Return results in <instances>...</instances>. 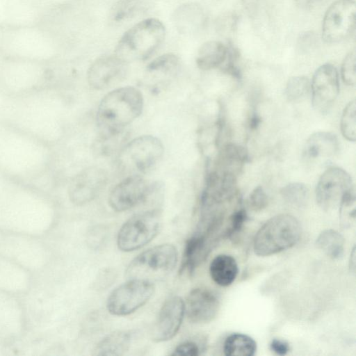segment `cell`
Wrapping results in <instances>:
<instances>
[{
	"instance_id": "7a4b0ae2",
	"label": "cell",
	"mask_w": 356,
	"mask_h": 356,
	"mask_svg": "<svg viewBox=\"0 0 356 356\" xmlns=\"http://www.w3.org/2000/svg\"><path fill=\"white\" fill-rule=\"evenodd\" d=\"M52 159L51 145L0 122V172L30 184L47 174Z\"/></svg>"
},
{
	"instance_id": "30bf717a",
	"label": "cell",
	"mask_w": 356,
	"mask_h": 356,
	"mask_svg": "<svg viewBox=\"0 0 356 356\" xmlns=\"http://www.w3.org/2000/svg\"><path fill=\"white\" fill-rule=\"evenodd\" d=\"M162 215L159 209L136 213L120 227L117 245L123 252L138 250L152 241L159 232Z\"/></svg>"
},
{
	"instance_id": "d6986e66",
	"label": "cell",
	"mask_w": 356,
	"mask_h": 356,
	"mask_svg": "<svg viewBox=\"0 0 356 356\" xmlns=\"http://www.w3.org/2000/svg\"><path fill=\"white\" fill-rule=\"evenodd\" d=\"M185 314L193 323L212 321L218 314L220 302L214 293L207 289L195 288L188 294L184 302Z\"/></svg>"
},
{
	"instance_id": "ffe728a7",
	"label": "cell",
	"mask_w": 356,
	"mask_h": 356,
	"mask_svg": "<svg viewBox=\"0 0 356 356\" xmlns=\"http://www.w3.org/2000/svg\"><path fill=\"white\" fill-rule=\"evenodd\" d=\"M339 143L335 134L318 131L309 136L303 149V158L309 163L321 162L335 156Z\"/></svg>"
},
{
	"instance_id": "7402d4cb",
	"label": "cell",
	"mask_w": 356,
	"mask_h": 356,
	"mask_svg": "<svg viewBox=\"0 0 356 356\" xmlns=\"http://www.w3.org/2000/svg\"><path fill=\"white\" fill-rule=\"evenodd\" d=\"M248 161V152L243 147L228 143L219 151L211 169L237 177Z\"/></svg>"
},
{
	"instance_id": "cb8c5ba5",
	"label": "cell",
	"mask_w": 356,
	"mask_h": 356,
	"mask_svg": "<svg viewBox=\"0 0 356 356\" xmlns=\"http://www.w3.org/2000/svg\"><path fill=\"white\" fill-rule=\"evenodd\" d=\"M227 54V46L219 41L211 40L204 43L198 50L196 64L202 70L220 67Z\"/></svg>"
},
{
	"instance_id": "d4e9b609",
	"label": "cell",
	"mask_w": 356,
	"mask_h": 356,
	"mask_svg": "<svg viewBox=\"0 0 356 356\" xmlns=\"http://www.w3.org/2000/svg\"><path fill=\"white\" fill-rule=\"evenodd\" d=\"M134 333L131 331H116L104 337L97 346V355H122L129 348Z\"/></svg>"
},
{
	"instance_id": "8d00e7d4",
	"label": "cell",
	"mask_w": 356,
	"mask_h": 356,
	"mask_svg": "<svg viewBox=\"0 0 356 356\" xmlns=\"http://www.w3.org/2000/svg\"><path fill=\"white\" fill-rule=\"evenodd\" d=\"M201 354V348L198 343L193 341H185L178 344L171 355L173 356H198Z\"/></svg>"
},
{
	"instance_id": "5bb4252c",
	"label": "cell",
	"mask_w": 356,
	"mask_h": 356,
	"mask_svg": "<svg viewBox=\"0 0 356 356\" xmlns=\"http://www.w3.org/2000/svg\"><path fill=\"white\" fill-rule=\"evenodd\" d=\"M354 191L352 178L343 169L331 167L321 176L316 188V200L325 211L339 207L342 199Z\"/></svg>"
},
{
	"instance_id": "9c48e42d",
	"label": "cell",
	"mask_w": 356,
	"mask_h": 356,
	"mask_svg": "<svg viewBox=\"0 0 356 356\" xmlns=\"http://www.w3.org/2000/svg\"><path fill=\"white\" fill-rule=\"evenodd\" d=\"M162 142L153 136H141L124 145L119 153V165L129 175H142L153 169L163 154Z\"/></svg>"
},
{
	"instance_id": "9a60e30c",
	"label": "cell",
	"mask_w": 356,
	"mask_h": 356,
	"mask_svg": "<svg viewBox=\"0 0 356 356\" xmlns=\"http://www.w3.org/2000/svg\"><path fill=\"white\" fill-rule=\"evenodd\" d=\"M311 90L313 107L318 112H327L339 93V74L334 65L325 63L316 70Z\"/></svg>"
},
{
	"instance_id": "836d02e7",
	"label": "cell",
	"mask_w": 356,
	"mask_h": 356,
	"mask_svg": "<svg viewBox=\"0 0 356 356\" xmlns=\"http://www.w3.org/2000/svg\"><path fill=\"white\" fill-rule=\"evenodd\" d=\"M247 220L248 215L243 208L235 210L229 216V226L225 232L224 235L228 238H232L241 232Z\"/></svg>"
},
{
	"instance_id": "52a82bcc",
	"label": "cell",
	"mask_w": 356,
	"mask_h": 356,
	"mask_svg": "<svg viewBox=\"0 0 356 356\" xmlns=\"http://www.w3.org/2000/svg\"><path fill=\"white\" fill-rule=\"evenodd\" d=\"M301 235V226L296 218L280 214L268 220L257 231L253 250L259 256H270L293 246Z\"/></svg>"
},
{
	"instance_id": "4fadbf2b",
	"label": "cell",
	"mask_w": 356,
	"mask_h": 356,
	"mask_svg": "<svg viewBox=\"0 0 356 356\" xmlns=\"http://www.w3.org/2000/svg\"><path fill=\"white\" fill-rule=\"evenodd\" d=\"M355 0H337L326 10L322 24V37L330 44L348 38L355 27Z\"/></svg>"
},
{
	"instance_id": "603a6c76",
	"label": "cell",
	"mask_w": 356,
	"mask_h": 356,
	"mask_svg": "<svg viewBox=\"0 0 356 356\" xmlns=\"http://www.w3.org/2000/svg\"><path fill=\"white\" fill-rule=\"evenodd\" d=\"M209 273L213 281L220 286H227L236 280L238 273L236 261L231 255L219 254L209 265Z\"/></svg>"
},
{
	"instance_id": "e0dca14e",
	"label": "cell",
	"mask_w": 356,
	"mask_h": 356,
	"mask_svg": "<svg viewBox=\"0 0 356 356\" xmlns=\"http://www.w3.org/2000/svg\"><path fill=\"white\" fill-rule=\"evenodd\" d=\"M184 315V301L179 296H173L166 299L153 329V340L163 342L172 339L178 332Z\"/></svg>"
},
{
	"instance_id": "4316f807",
	"label": "cell",
	"mask_w": 356,
	"mask_h": 356,
	"mask_svg": "<svg viewBox=\"0 0 356 356\" xmlns=\"http://www.w3.org/2000/svg\"><path fill=\"white\" fill-rule=\"evenodd\" d=\"M316 246L327 257L339 259L343 255L344 238L337 231L329 229L323 231L316 241Z\"/></svg>"
},
{
	"instance_id": "2e32d148",
	"label": "cell",
	"mask_w": 356,
	"mask_h": 356,
	"mask_svg": "<svg viewBox=\"0 0 356 356\" xmlns=\"http://www.w3.org/2000/svg\"><path fill=\"white\" fill-rule=\"evenodd\" d=\"M128 63L116 54L102 56L90 65L87 74L90 86L97 90L121 82L127 72Z\"/></svg>"
},
{
	"instance_id": "8fae6325",
	"label": "cell",
	"mask_w": 356,
	"mask_h": 356,
	"mask_svg": "<svg viewBox=\"0 0 356 356\" xmlns=\"http://www.w3.org/2000/svg\"><path fill=\"white\" fill-rule=\"evenodd\" d=\"M154 292L153 282L129 279L109 295L106 302L108 312L115 316H127L146 304Z\"/></svg>"
},
{
	"instance_id": "ba28073f",
	"label": "cell",
	"mask_w": 356,
	"mask_h": 356,
	"mask_svg": "<svg viewBox=\"0 0 356 356\" xmlns=\"http://www.w3.org/2000/svg\"><path fill=\"white\" fill-rule=\"evenodd\" d=\"M177 259L178 252L172 244L156 245L136 257L128 266L126 275L129 279L153 282L171 273Z\"/></svg>"
},
{
	"instance_id": "4dcf8cb0",
	"label": "cell",
	"mask_w": 356,
	"mask_h": 356,
	"mask_svg": "<svg viewBox=\"0 0 356 356\" xmlns=\"http://www.w3.org/2000/svg\"><path fill=\"white\" fill-rule=\"evenodd\" d=\"M356 104L350 101L343 111L340 128L343 136L348 140L355 142L356 139Z\"/></svg>"
},
{
	"instance_id": "ac0fdd59",
	"label": "cell",
	"mask_w": 356,
	"mask_h": 356,
	"mask_svg": "<svg viewBox=\"0 0 356 356\" xmlns=\"http://www.w3.org/2000/svg\"><path fill=\"white\" fill-rule=\"evenodd\" d=\"M106 181L107 175L103 169L87 168L72 179L69 190L70 199L77 204L87 203L97 196Z\"/></svg>"
},
{
	"instance_id": "ab89813d",
	"label": "cell",
	"mask_w": 356,
	"mask_h": 356,
	"mask_svg": "<svg viewBox=\"0 0 356 356\" xmlns=\"http://www.w3.org/2000/svg\"><path fill=\"white\" fill-rule=\"evenodd\" d=\"M260 117L257 113H253L249 122L250 129L252 130L256 129L260 124Z\"/></svg>"
},
{
	"instance_id": "5b68a950",
	"label": "cell",
	"mask_w": 356,
	"mask_h": 356,
	"mask_svg": "<svg viewBox=\"0 0 356 356\" xmlns=\"http://www.w3.org/2000/svg\"><path fill=\"white\" fill-rule=\"evenodd\" d=\"M51 65L0 57V92L17 96L51 86Z\"/></svg>"
},
{
	"instance_id": "f35d334b",
	"label": "cell",
	"mask_w": 356,
	"mask_h": 356,
	"mask_svg": "<svg viewBox=\"0 0 356 356\" xmlns=\"http://www.w3.org/2000/svg\"><path fill=\"white\" fill-rule=\"evenodd\" d=\"M323 0H295L296 5L302 9H312L318 5Z\"/></svg>"
},
{
	"instance_id": "1f68e13d",
	"label": "cell",
	"mask_w": 356,
	"mask_h": 356,
	"mask_svg": "<svg viewBox=\"0 0 356 356\" xmlns=\"http://www.w3.org/2000/svg\"><path fill=\"white\" fill-rule=\"evenodd\" d=\"M311 89V83L307 77L296 76L289 79L286 88L285 95L291 102H296L304 98Z\"/></svg>"
},
{
	"instance_id": "f546056e",
	"label": "cell",
	"mask_w": 356,
	"mask_h": 356,
	"mask_svg": "<svg viewBox=\"0 0 356 356\" xmlns=\"http://www.w3.org/2000/svg\"><path fill=\"white\" fill-rule=\"evenodd\" d=\"M284 200L289 204L300 207L307 202L309 190L306 185L300 182H293L286 185L281 190Z\"/></svg>"
},
{
	"instance_id": "83f0119b",
	"label": "cell",
	"mask_w": 356,
	"mask_h": 356,
	"mask_svg": "<svg viewBox=\"0 0 356 356\" xmlns=\"http://www.w3.org/2000/svg\"><path fill=\"white\" fill-rule=\"evenodd\" d=\"M179 59L174 54H163L146 67V71L154 78L172 77L178 71Z\"/></svg>"
},
{
	"instance_id": "e575fe53",
	"label": "cell",
	"mask_w": 356,
	"mask_h": 356,
	"mask_svg": "<svg viewBox=\"0 0 356 356\" xmlns=\"http://www.w3.org/2000/svg\"><path fill=\"white\" fill-rule=\"evenodd\" d=\"M341 77L348 86H354L356 83L355 51H350L345 57L341 65Z\"/></svg>"
},
{
	"instance_id": "6da1fadb",
	"label": "cell",
	"mask_w": 356,
	"mask_h": 356,
	"mask_svg": "<svg viewBox=\"0 0 356 356\" xmlns=\"http://www.w3.org/2000/svg\"><path fill=\"white\" fill-rule=\"evenodd\" d=\"M57 102L52 86L17 96L0 92V122L51 146L59 137Z\"/></svg>"
},
{
	"instance_id": "8992f818",
	"label": "cell",
	"mask_w": 356,
	"mask_h": 356,
	"mask_svg": "<svg viewBox=\"0 0 356 356\" xmlns=\"http://www.w3.org/2000/svg\"><path fill=\"white\" fill-rule=\"evenodd\" d=\"M165 29L157 19H144L127 30L120 39L115 54L127 63L143 60L163 43Z\"/></svg>"
},
{
	"instance_id": "3957f363",
	"label": "cell",
	"mask_w": 356,
	"mask_h": 356,
	"mask_svg": "<svg viewBox=\"0 0 356 356\" xmlns=\"http://www.w3.org/2000/svg\"><path fill=\"white\" fill-rule=\"evenodd\" d=\"M0 57L52 64L59 57L56 37L44 22L31 25L0 24Z\"/></svg>"
},
{
	"instance_id": "74e56055",
	"label": "cell",
	"mask_w": 356,
	"mask_h": 356,
	"mask_svg": "<svg viewBox=\"0 0 356 356\" xmlns=\"http://www.w3.org/2000/svg\"><path fill=\"white\" fill-rule=\"evenodd\" d=\"M272 351L279 355H285L289 351V343L280 339H274L270 343Z\"/></svg>"
},
{
	"instance_id": "d6a6232c",
	"label": "cell",
	"mask_w": 356,
	"mask_h": 356,
	"mask_svg": "<svg viewBox=\"0 0 356 356\" xmlns=\"http://www.w3.org/2000/svg\"><path fill=\"white\" fill-rule=\"evenodd\" d=\"M226 46V57L223 63L219 68L224 73L239 79L241 77V69L238 65L240 58L239 51L232 43H229Z\"/></svg>"
},
{
	"instance_id": "60d3db41",
	"label": "cell",
	"mask_w": 356,
	"mask_h": 356,
	"mask_svg": "<svg viewBox=\"0 0 356 356\" xmlns=\"http://www.w3.org/2000/svg\"><path fill=\"white\" fill-rule=\"evenodd\" d=\"M349 266L351 271L353 273L355 270V247L354 246L350 254Z\"/></svg>"
},
{
	"instance_id": "484cf974",
	"label": "cell",
	"mask_w": 356,
	"mask_h": 356,
	"mask_svg": "<svg viewBox=\"0 0 356 356\" xmlns=\"http://www.w3.org/2000/svg\"><path fill=\"white\" fill-rule=\"evenodd\" d=\"M257 350L255 341L248 335L233 333L225 340L223 352L227 356H252Z\"/></svg>"
},
{
	"instance_id": "d590c367",
	"label": "cell",
	"mask_w": 356,
	"mask_h": 356,
	"mask_svg": "<svg viewBox=\"0 0 356 356\" xmlns=\"http://www.w3.org/2000/svg\"><path fill=\"white\" fill-rule=\"evenodd\" d=\"M268 196L263 187L257 186L250 194L248 199L249 207L258 212L264 209L268 205Z\"/></svg>"
},
{
	"instance_id": "277c9868",
	"label": "cell",
	"mask_w": 356,
	"mask_h": 356,
	"mask_svg": "<svg viewBox=\"0 0 356 356\" xmlns=\"http://www.w3.org/2000/svg\"><path fill=\"white\" fill-rule=\"evenodd\" d=\"M143 97L136 88L126 86L107 93L97 111V124L101 135H113L140 116L143 108Z\"/></svg>"
},
{
	"instance_id": "f1b7e54d",
	"label": "cell",
	"mask_w": 356,
	"mask_h": 356,
	"mask_svg": "<svg viewBox=\"0 0 356 356\" xmlns=\"http://www.w3.org/2000/svg\"><path fill=\"white\" fill-rule=\"evenodd\" d=\"M140 7V0H120L111 8L109 18L113 22L127 20L134 16Z\"/></svg>"
},
{
	"instance_id": "7c38bea8",
	"label": "cell",
	"mask_w": 356,
	"mask_h": 356,
	"mask_svg": "<svg viewBox=\"0 0 356 356\" xmlns=\"http://www.w3.org/2000/svg\"><path fill=\"white\" fill-rule=\"evenodd\" d=\"M161 186L149 183L141 175H129L118 183L108 197L110 207L116 211H124L147 202Z\"/></svg>"
},
{
	"instance_id": "44dd1931",
	"label": "cell",
	"mask_w": 356,
	"mask_h": 356,
	"mask_svg": "<svg viewBox=\"0 0 356 356\" xmlns=\"http://www.w3.org/2000/svg\"><path fill=\"white\" fill-rule=\"evenodd\" d=\"M216 240L202 233L195 232L185 243L180 273L192 274L207 258Z\"/></svg>"
}]
</instances>
